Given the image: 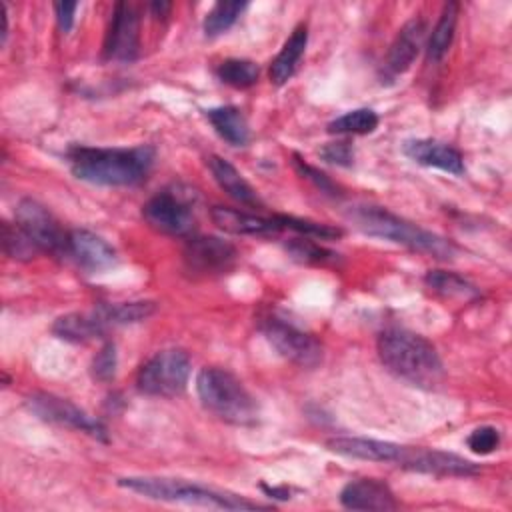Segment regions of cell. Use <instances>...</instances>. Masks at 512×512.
I'll use <instances>...</instances> for the list:
<instances>
[{
	"mask_svg": "<svg viewBox=\"0 0 512 512\" xmlns=\"http://www.w3.org/2000/svg\"><path fill=\"white\" fill-rule=\"evenodd\" d=\"M66 156L78 180L98 186H132L146 178L156 150L148 144L134 148L72 146Z\"/></svg>",
	"mask_w": 512,
	"mask_h": 512,
	"instance_id": "1",
	"label": "cell"
},
{
	"mask_svg": "<svg viewBox=\"0 0 512 512\" xmlns=\"http://www.w3.org/2000/svg\"><path fill=\"white\" fill-rule=\"evenodd\" d=\"M376 348L382 364L414 386L434 388L444 378V364L436 348L416 332L386 328L380 332Z\"/></svg>",
	"mask_w": 512,
	"mask_h": 512,
	"instance_id": "2",
	"label": "cell"
},
{
	"mask_svg": "<svg viewBox=\"0 0 512 512\" xmlns=\"http://www.w3.org/2000/svg\"><path fill=\"white\" fill-rule=\"evenodd\" d=\"M118 486L150 500L162 502H180L204 508L218 510H266L270 506L252 502L234 492L210 488L184 478H168V476H124L118 478Z\"/></svg>",
	"mask_w": 512,
	"mask_h": 512,
	"instance_id": "3",
	"label": "cell"
},
{
	"mask_svg": "<svg viewBox=\"0 0 512 512\" xmlns=\"http://www.w3.org/2000/svg\"><path fill=\"white\" fill-rule=\"evenodd\" d=\"M348 218L364 234L376 236L394 244H402L414 252H422L440 260H450L456 252V246L450 240L430 230H424L414 222H408L406 218L382 206H370V204L354 206L348 212Z\"/></svg>",
	"mask_w": 512,
	"mask_h": 512,
	"instance_id": "4",
	"label": "cell"
},
{
	"mask_svg": "<svg viewBox=\"0 0 512 512\" xmlns=\"http://www.w3.org/2000/svg\"><path fill=\"white\" fill-rule=\"evenodd\" d=\"M196 392L202 406L228 424L252 426L258 422L256 398L224 368H202L196 376Z\"/></svg>",
	"mask_w": 512,
	"mask_h": 512,
	"instance_id": "5",
	"label": "cell"
},
{
	"mask_svg": "<svg viewBox=\"0 0 512 512\" xmlns=\"http://www.w3.org/2000/svg\"><path fill=\"white\" fill-rule=\"evenodd\" d=\"M190 356L180 348H166L148 358L136 376V386L148 396L172 398L186 390L190 378Z\"/></svg>",
	"mask_w": 512,
	"mask_h": 512,
	"instance_id": "6",
	"label": "cell"
},
{
	"mask_svg": "<svg viewBox=\"0 0 512 512\" xmlns=\"http://www.w3.org/2000/svg\"><path fill=\"white\" fill-rule=\"evenodd\" d=\"M258 328L270 342V346L292 364L300 368H316L322 362V344L310 332H304L296 324L276 314H266L260 318Z\"/></svg>",
	"mask_w": 512,
	"mask_h": 512,
	"instance_id": "7",
	"label": "cell"
},
{
	"mask_svg": "<svg viewBox=\"0 0 512 512\" xmlns=\"http://www.w3.org/2000/svg\"><path fill=\"white\" fill-rule=\"evenodd\" d=\"M142 216L148 226L168 236H190L196 228L192 202L178 190H162L144 206Z\"/></svg>",
	"mask_w": 512,
	"mask_h": 512,
	"instance_id": "8",
	"label": "cell"
},
{
	"mask_svg": "<svg viewBox=\"0 0 512 512\" xmlns=\"http://www.w3.org/2000/svg\"><path fill=\"white\" fill-rule=\"evenodd\" d=\"M236 260V248L216 236H192L182 250L184 268L194 278L222 276L234 268Z\"/></svg>",
	"mask_w": 512,
	"mask_h": 512,
	"instance_id": "9",
	"label": "cell"
},
{
	"mask_svg": "<svg viewBox=\"0 0 512 512\" xmlns=\"http://www.w3.org/2000/svg\"><path fill=\"white\" fill-rule=\"evenodd\" d=\"M26 404H28L30 412L36 414L44 422L68 426V428L86 432L98 440H108L106 426L98 418L90 416L88 412H84L82 408H78L76 404H72L66 398H60L50 392H32L26 398Z\"/></svg>",
	"mask_w": 512,
	"mask_h": 512,
	"instance_id": "10",
	"label": "cell"
},
{
	"mask_svg": "<svg viewBox=\"0 0 512 512\" xmlns=\"http://www.w3.org/2000/svg\"><path fill=\"white\" fill-rule=\"evenodd\" d=\"M14 222L28 234V238L48 254L68 252V234L52 212L32 198H22L14 212Z\"/></svg>",
	"mask_w": 512,
	"mask_h": 512,
	"instance_id": "11",
	"label": "cell"
},
{
	"mask_svg": "<svg viewBox=\"0 0 512 512\" xmlns=\"http://www.w3.org/2000/svg\"><path fill=\"white\" fill-rule=\"evenodd\" d=\"M396 466L434 474V476H474L478 474V466L468 458H462L452 452L436 450V448H422V446H404L396 460Z\"/></svg>",
	"mask_w": 512,
	"mask_h": 512,
	"instance_id": "12",
	"label": "cell"
},
{
	"mask_svg": "<svg viewBox=\"0 0 512 512\" xmlns=\"http://www.w3.org/2000/svg\"><path fill=\"white\" fill-rule=\"evenodd\" d=\"M140 50V22L136 10L118 2L112 10L108 32L104 38V58L116 62H132Z\"/></svg>",
	"mask_w": 512,
	"mask_h": 512,
	"instance_id": "13",
	"label": "cell"
},
{
	"mask_svg": "<svg viewBox=\"0 0 512 512\" xmlns=\"http://www.w3.org/2000/svg\"><path fill=\"white\" fill-rule=\"evenodd\" d=\"M402 152L416 164L438 168L454 176L464 174V158L460 150H456L446 142L432 140V138H412L402 144Z\"/></svg>",
	"mask_w": 512,
	"mask_h": 512,
	"instance_id": "14",
	"label": "cell"
},
{
	"mask_svg": "<svg viewBox=\"0 0 512 512\" xmlns=\"http://www.w3.org/2000/svg\"><path fill=\"white\" fill-rule=\"evenodd\" d=\"M66 254L88 272H102L116 264V250L102 236L90 230H72L68 234Z\"/></svg>",
	"mask_w": 512,
	"mask_h": 512,
	"instance_id": "15",
	"label": "cell"
},
{
	"mask_svg": "<svg viewBox=\"0 0 512 512\" xmlns=\"http://www.w3.org/2000/svg\"><path fill=\"white\" fill-rule=\"evenodd\" d=\"M340 504L348 510H396L394 492L384 480L356 478L340 490Z\"/></svg>",
	"mask_w": 512,
	"mask_h": 512,
	"instance_id": "16",
	"label": "cell"
},
{
	"mask_svg": "<svg viewBox=\"0 0 512 512\" xmlns=\"http://www.w3.org/2000/svg\"><path fill=\"white\" fill-rule=\"evenodd\" d=\"M210 218L220 230L238 236H274L282 230L274 216L266 218L228 206H214L210 210Z\"/></svg>",
	"mask_w": 512,
	"mask_h": 512,
	"instance_id": "17",
	"label": "cell"
},
{
	"mask_svg": "<svg viewBox=\"0 0 512 512\" xmlns=\"http://www.w3.org/2000/svg\"><path fill=\"white\" fill-rule=\"evenodd\" d=\"M328 450L348 456V458H360L370 462H388L396 464L402 444L396 442H384L374 438H356V436H336L326 440Z\"/></svg>",
	"mask_w": 512,
	"mask_h": 512,
	"instance_id": "18",
	"label": "cell"
},
{
	"mask_svg": "<svg viewBox=\"0 0 512 512\" xmlns=\"http://www.w3.org/2000/svg\"><path fill=\"white\" fill-rule=\"evenodd\" d=\"M424 32H426V26L420 18H412L408 20L396 34L390 50H388V56H386V68L388 72L392 74H402L406 72L412 62L416 60L420 48H422V42H424Z\"/></svg>",
	"mask_w": 512,
	"mask_h": 512,
	"instance_id": "19",
	"label": "cell"
},
{
	"mask_svg": "<svg viewBox=\"0 0 512 512\" xmlns=\"http://www.w3.org/2000/svg\"><path fill=\"white\" fill-rule=\"evenodd\" d=\"M208 168L218 182V186L234 200L246 206H262L260 196L256 190L250 186V182L222 156H210L208 158Z\"/></svg>",
	"mask_w": 512,
	"mask_h": 512,
	"instance_id": "20",
	"label": "cell"
},
{
	"mask_svg": "<svg viewBox=\"0 0 512 512\" xmlns=\"http://www.w3.org/2000/svg\"><path fill=\"white\" fill-rule=\"evenodd\" d=\"M306 44H308V28L304 24H298L270 64V82L274 86H284L294 76L296 66L306 50Z\"/></svg>",
	"mask_w": 512,
	"mask_h": 512,
	"instance_id": "21",
	"label": "cell"
},
{
	"mask_svg": "<svg viewBox=\"0 0 512 512\" xmlns=\"http://www.w3.org/2000/svg\"><path fill=\"white\" fill-rule=\"evenodd\" d=\"M106 328L108 324L98 316L96 310L90 314H80V312L64 314L56 318L52 324L54 336L66 342H88V340L100 338L104 336Z\"/></svg>",
	"mask_w": 512,
	"mask_h": 512,
	"instance_id": "22",
	"label": "cell"
},
{
	"mask_svg": "<svg viewBox=\"0 0 512 512\" xmlns=\"http://www.w3.org/2000/svg\"><path fill=\"white\" fill-rule=\"evenodd\" d=\"M204 114L212 128L218 132V136L230 146H246L250 142V128L240 108L216 106L208 108Z\"/></svg>",
	"mask_w": 512,
	"mask_h": 512,
	"instance_id": "23",
	"label": "cell"
},
{
	"mask_svg": "<svg viewBox=\"0 0 512 512\" xmlns=\"http://www.w3.org/2000/svg\"><path fill=\"white\" fill-rule=\"evenodd\" d=\"M458 2H448L442 8V14L430 34L428 46H426V56L430 62H440L446 52L452 46L454 40V30H456V22H458Z\"/></svg>",
	"mask_w": 512,
	"mask_h": 512,
	"instance_id": "24",
	"label": "cell"
},
{
	"mask_svg": "<svg viewBox=\"0 0 512 512\" xmlns=\"http://www.w3.org/2000/svg\"><path fill=\"white\" fill-rule=\"evenodd\" d=\"M156 310L152 300H132V302H114V304H98V316L110 324H136L150 318Z\"/></svg>",
	"mask_w": 512,
	"mask_h": 512,
	"instance_id": "25",
	"label": "cell"
},
{
	"mask_svg": "<svg viewBox=\"0 0 512 512\" xmlns=\"http://www.w3.org/2000/svg\"><path fill=\"white\" fill-rule=\"evenodd\" d=\"M424 282L428 288H432L434 292H438L440 296L446 298H478L480 290L468 282L464 276L456 274V272H448V270H428L424 276Z\"/></svg>",
	"mask_w": 512,
	"mask_h": 512,
	"instance_id": "26",
	"label": "cell"
},
{
	"mask_svg": "<svg viewBox=\"0 0 512 512\" xmlns=\"http://www.w3.org/2000/svg\"><path fill=\"white\" fill-rule=\"evenodd\" d=\"M248 2H238V0H222L216 2L204 16V34L208 38H216L220 34H224L226 30H230L234 26V22L240 18V14L246 10Z\"/></svg>",
	"mask_w": 512,
	"mask_h": 512,
	"instance_id": "27",
	"label": "cell"
},
{
	"mask_svg": "<svg viewBox=\"0 0 512 512\" xmlns=\"http://www.w3.org/2000/svg\"><path fill=\"white\" fill-rule=\"evenodd\" d=\"M216 76L232 88H250L260 76V68L252 60L228 58L218 64Z\"/></svg>",
	"mask_w": 512,
	"mask_h": 512,
	"instance_id": "28",
	"label": "cell"
},
{
	"mask_svg": "<svg viewBox=\"0 0 512 512\" xmlns=\"http://www.w3.org/2000/svg\"><path fill=\"white\" fill-rule=\"evenodd\" d=\"M378 126V114L370 108H356L328 124L330 134H370Z\"/></svg>",
	"mask_w": 512,
	"mask_h": 512,
	"instance_id": "29",
	"label": "cell"
},
{
	"mask_svg": "<svg viewBox=\"0 0 512 512\" xmlns=\"http://www.w3.org/2000/svg\"><path fill=\"white\" fill-rule=\"evenodd\" d=\"M2 250L14 260H32L40 254V248L28 238V234L14 222H2Z\"/></svg>",
	"mask_w": 512,
	"mask_h": 512,
	"instance_id": "30",
	"label": "cell"
},
{
	"mask_svg": "<svg viewBox=\"0 0 512 512\" xmlns=\"http://www.w3.org/2000/svg\"><path fill=\"white\" fill-rule=\"evenodd\" d=\"M276 222L280 224V228H288L294 230L298 234H304L306 238H320V240H332V238H340L342 230L324 222H314L308 218H296V216H288V214H276L274 216Z\"/></svg>",
	"mask_w": 512,
	"mask_h": 512,
	"instance_id": "31",
	"label": "cell"
},
{
	"mask_svg": "<svg viewBox=\"0 0 512 512\" xmlns=\"http://www.w3.org/2000/svg\"><path fill=\"white\" fill-rule=\"evenodd\" d=\"M286 252L294 260L304 262V264H326V262L334 260V256H338L332 250L316 244L314 240H306V236L286 242Z\"/></svg>",
	"mask_w": 512,
	"mask_h": 512,
	"instance_id": "32",
	"label": "cell"
},
{
	"mask_svg": "<svg viewBox=\"0 0 512 512\" xmlns=\"http://www.w3.org/2000/svg\"><path fill=\"white\" fill-rule=\"evenodd\" d=\"M466 444H468V448H470L474 454H480V456L492 454V452L500 446V432H498V428H494V426H480V428H474V430L468 434Z\"/></svg>",
	"mask_w": 512,
	"mask_h": 512,
	"instance_id": "33",
	"label": "cell"
},
{
	"mask_svg": "<svg viewBox=\"0 0 512 512\" xmlns=\"http://www.w3.org/2000/svg\"><path fill=\"white\" fill-rule=\"evenodd\" d=\"M116 364V346L112 342H106L92 360V376L100 382H108L116 374Z\"/></svg>",
	"mask_w": 512,
	"mask_h": 512,
	"instance_id": "34",
	"label": "cell"
},
{
	"mask_svg": "<svg viewBox=\"0 0 512 512\" xmlns=\"http://www.w3.org/2000/svg\"><path fill=\"white\" fill-rule=\"evenodd\" d=\"M294 166H296V170L306 178V180H310L320 192H326V194H338V186L324 174V172H320L318 168H314V166H310L308 162H304L298 154H294Z\"/></svg>",
	"mask_w": 512,
	"mask_h": 512,
	"instance_id": "35",
	"label": "cell"
},
{
	"mask_svg": "<svg viewBox=\"0 0 512 512\" xmlns=\"http://www.w3.org/2000/svg\"><path fill=\"white\" fill-rule=\"evenodd\" d=\"M320 156H322L328 164L352 166V162H354V148H352L350 142L338 140V142H330V144L322 146V148H320Z\"/></svg>",
	"mask_w": 512,
	"mask_h": 512,
	"instance_id": "36",
	"label": "cell"
},
{
	"mask_svg": "<svg viewBox=\"0 0 512 512\" xmlns=\"http://www.w3.org/2000/svg\"><path fill=\"white\" fill-rule=\"evenodd\" d=\"M78 2H56L54 4V12H56V20H58V26L64 34H68L74 26V14L78 10Z\"/></svg>",
	"mask_w": 512,
	"mask_h": 512,
	"instance_id": "37",
	"label": "cell"
},
{
	"mask_svg": "<svg viewBox=\"0 0 512 512\" xmlns=\"http://www.w3.org/2000/svg\"><path fill=\"white\" fill-rule=\"evenodd\" d=\"M150 10H152V14L156 16V18H164L166 14H168V10H170V2H152L150 4Z\"/></svg>",
	"mask_w": 512,
	"mask_h": 512,
	"instance_id": "38",
	"label": "cell"
},
{
	"mask_svg": "<svg viewBox=\"0 0 512 512\" xmlns=\"http://www.w3.org/2000/svg\"><path fill=\"white\" fill-rule=\"evenodd\" d=\"M2 20H4V28H2V42H4L6 34H8V10H6V4H2Z\"/></svg>",
	"mask_w": 512,
	"mask_h": 512,
	"instance_id": "39",
	"label": "cell"
}]
</instances>
